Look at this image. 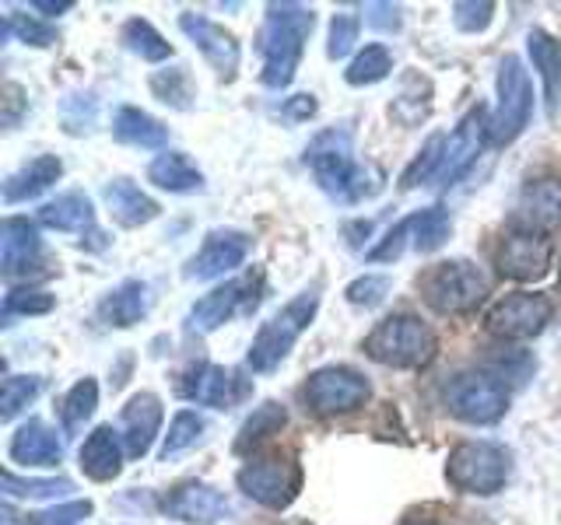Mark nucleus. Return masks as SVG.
Listing matches in <instances>:
<instances>
[{
  "label": "nucleus",
  "instance_id": "f03ea898",
  "mask_svg": "<svg viewBox=\"0 0 561 525\" xmlns=\"http://www.w3.org/2000/svg\"><path fill=\"white\" fill-rule=\"evenodd\" d=\"M316 28V11L306 4H267L260 32V57L263 70L260 81L280 92L295 81V70L302 63L306 43Z\"/></svg>",
  "mask_w": 561,
  "mask_h": 525
},
{
  "label": "nucleus",
  "instance_id": "c03bdc74",
  "mask_svg": "<svg viewBox=\"0 0 561 525\" xmlns=\"http://www.w3.org/2000/svg\"><path fill=\"white\" fill-rule=\"evenodd\" d=\"M358 28L362 22L355 14H333V22H330V39H327V57L330 60H344L351 49H355L358 43Z\"/></svg>",
  "mask_w": 561,
  "mask_h": 525
},
{
  "label": "nucleus",
  "instance_id": "6e6552de",
  "mask_svg": "<svg viewBox=\"0 0 561 525\" xmlns=\"http://www.w3.org/2000/svg\"><path fill=\"white\" fill-rule=\"evenodd\" d=\"M239 490L250 501L271 508V512H285L302 490V466L288 455H267V459H250L236 477Z\"/></svg>",
  "mask_w": 561,
  "mask_h": 525
},
{
  "label": "nucleus",
  "instance_id": "4c0bfd02",
  "mask_svg": "<svg viewBox=\"0 0 561 525\" xmlns=\"http://www.w3.org/2000/svg\"><path fill=\"white\" fill-rule=\"evenodd\" d=\"M204 417L201 413H193V410H180L172 417V424H169V434H165V442H162V459H175L180 452L193 448L204 438Z\"/></svg>",
  "mask_w": 561,
  "mask_h": 525
},
{
  "label": "nucleus",
  "instance_id": "e433bc0d",
  "mask_svg": "<svg viewBox=\"0 0 561 525\" xmlns=\"http://www.w3.org/2000/svg\"><path fill=\"white\" fill-rule=\"evenodd\" d=\"M151 92L158 102L172 105V109H190L193 105V81L186 67H169V70H154L151 74Z\"/></svg>",
  "mask_w": 561,
  "mask_h": 525
},
{
  "label": "nucleus",
  "instance_id": "dca6fc26",
  "mask_svg": "<svg viewBox=\"0 0 561 525\" xmlns=\"http://www.w3.org/2000/svg\"><path fill=\"white\" fill-rule=\"evenodd\" d=\"M488 144V116L478 105V109H470L460 122H456V130L446 137V154H443V168L435 175V186H453L460 175L470 172V165L478 162L481 148Z\"/></svg>",
  "mask_w": 561,
  "mask_h": 525
},
{
  "label": "nucleus",
  "instance_id": "6ab92c4d",
  "mask_svg": "<svg viewBox=\"0 0 561 525\" xmlns=\"http://www.w3.org/2000/svg\"><path fill=\"white\" fill-rule=\"evenodd\" d=\"M162 512L169 518H180L190 525H215L232 512V508H228V498L221 494V490L193 480V483H180V487L169 490V494L162 498Z\"/></svg>",
  "mask_w": 561,
  "mask_h": 525
},
{
  "label": "nucleus",
  "instance_id": "5fc2aeb1",
  "mask_svg": "<svg viewBox=\"0 0 561 525\" xmlns=\"http://www.w3.org/2000/svg\"><path fill=\"white\" fill-rule=\"evenodd\" d=\"M403 525H438V522H428V518H408Z\"/></svg>",
  "mask_w": 561,
  "mask_h": 525
},
{
  "label": "nucleus",
  "instance_id": "423d86ee",
  "mask_svg": "<svg viewBox=\"0 0 561 525\" xmlns=\"http://www.w3.org/2000/svg\"><path fill=\"white\" fill-rule=\"evenodd\" d=\"M421 294L438 315H463L488 298V277L470 259H446L421 277Z\"/></svg>",
  "mask_w": 561,
  "mask_h": 525
},
{
  "label": "nucleus",
  "instance_id": "2eb2a0df",
  "mask_svg": "<svg viewBox=\"0 0 561 525\" xmlns=\"http://www.w3.org/2000/svg\"><path fill=\"white\" fill-rule=\"evenodd\" d=\"M554 259V245L548 235H534V232H513L508 238H502L499 253H495V267L502 277L508 280H540L551 270Z\"/></svg>",
  "mask_w": 561,
  "mask_h": 525
},
{
  "label": "nucleus",
  "instance_id": "4be33fe9",
  "mask_svg": "<svg viewBox=\"0 0 561 525\" xmlns=\"http://www.w3.org/2000/svg\"><path fill=\"white\" fill-rule=\"evenodd\" d=\"M8 455H11V463H22V466H60L64 442L49 424H43V420H25V424L11 434Z\"/></svg>",
  "mask_w": 561,
  "mask_h": 525
},
{
  "label": "nucleus",
  "instance_id": "7ed1b4c3",
  "mask_svg": "<svg viewBox=\"0 0 561 525\" xmlns=\"http://www.w3.org/2000/svg\"><path fill=\"white\" fill-rule=\"evenodd\" d=\"M362 350L376 364H386V368H425L438 354V337L421 315L397 312V315H386L382 323H376V329L365 337Z\"/></svg>",
  "mask_w": 561,
  "mask_h": 525
},
{
  "label": "nucleus",
  "instance_id": "f3484780",
  "mask_svg": "<svg viewBox=\"0 0 561 525\" xmlns=\"http://www.w3.org/2000/svg\"><path fill=\"white\" fill-rule=\"evenodd\" d=\"M180 28L190 35V43L204 52V60L215 67V74L221 81H232L236 70H239V60H242V49H239V39L228 28H221L218 22H210L204 14H193V11H183L180 14Z\"/></svg>",
  "mask_w": 561,
  "mask_h": 525
},
{
  "label": "nucleus",
  "instance_id": "f257e3e1",
  "mask_svg": "<svg viewBox=\"0 0 561 525\" xmlns=\"http://www.w3.org/2000/svg\"><path fill=\"white\" fill-rule=\"evenodd\" d=\"M306 165L327 197L341 203H358L382 186V175L355 162V133L351 127H330L312 137L306 148Z\"/></svg>",
  "mask_w": 561,
  "mask_h": 525
},
{
  "label": "nucleus",
  "instance_id": "f704fd0d",
  "mask_svg": "<svg viewBox=\"0 0 561 525\" xmlns=\"http://www.w3.org/2000/svg\"><path fill=\"white\" fill-rule=\"evenodd\" d=\"M453 232V221L443 207H425L411 214V242L417 253H435Z\"/></svg>",
  "mask_w": 561,
  "mask_h": 525
},
{
  "label": "nucleus",
  "instance_id": "39448f33",
  "mask_svg": "<svg viewBox=\"0 0 561 525\" xmlns=\"http://www.w3.org/2000/svg\"><path fill=\"white\" fill-rule=\"evenodd\" d=\"M513 455L495 442H460L446 459V480L460 494L491 498L508 483Z\"/></svg>",
  "mask_w": 561,
  "mask_h": 525
},
{
  "label": "nucleus",
  "instance_id": "20e7f679",
  "mask_svg": "<svg viewBox=\"0 0 561 525\" xmlns=\"http://www.w3.org/2000/svg\"><path fill=\"white\" fill-rule=\"evenodd\" d=\"M316 308H320V284H312L302 294H295L285 308H277L271 319L256 329V337L250 343V354H245L253 372L267 375L291 354L298 337H302V332L309 329V323L316 319Z\"/></svg>",
  "mask_w": 561,
  "mask_h": 525
},
{
  "label": "nucleus",
  "instance_id": "473e14b6",
  "mask_svg": "<svg viewBox=\"0 0 561 525\" xmlns=\"http://www.w3.org/2000/svg\"><path fill=\"white\" fill-rule=\"evenodd\" d=\"M119 39L134 52V57L148 60V63H162V60L172 57V46L165 43V35L158 32L151 22H145V18H130V22L123 25Z\"/></svg>",
  "mask_w": 561,
  "mask_h": 525
},
{
  "label": "nucleus",
  "instance_id": "603ef678",
  "mask_svg": "<svg viewBox=\"0 0 561 525\" xmlns=\"http://www.w3.org/2000/svg\"><path fill=\"white\" fill-rule=\"evenodd\" d=\"M280 116L291 119V122H302V119H312L316 116V95H295L285 102V109H280Z\"/></svg>",
  "mask_w": 561,
  "mask_h": 525
},
{
  "label": "nucleus",
  "instance_id": "c756f323",
  "mask_svg": "<svg viewBox=\"0 0 561 525\" xmlns=\"http://www.w3.org/2000/svg\"><path fill=\"white\" fill-rule=\"evenodd\" d=\"M148 183L169 192H201L204 189V172L190 162L183 151H165L148 165Z\"/></svg>",
  "mask_w": 561,
  "mask_h": 525
},
{
  "label": "nucleus",
  "instance_id": "a878e982",
  "mask_svg": "<svg viewBox=\"0 0 561 525\" xmlns=\"http://www.w3.org/2000/svg\"><path fill=\"white\" fill-rule=\"evenodd\" d=\"M102 197H105V207H110V214L123 228H140V224H148L162 214V207H158L148 192L130 179H113L110 186H105Z\"/></svg>",
  "mask_w": 561,
  "mask_h": 525
},
{
  "label": "nucleus",
  "instance_id": "cd10ccee",
  "mask_svg": "<svg viewBox=\"0 0 561 525\" xmlns=\"http://www.w3.org/2000/svg\"><path fill=\"white\" fill-rule=\"evenodd\" d=\"M113 137L119 144H130V148H165L169 144V130L158 122L154 116H148L145 109H137V105H123L113 116Z\"/></svg>",
  "mask_w": 561,
  "mask_h": 525
},
{
  "label": "nucleus",
  "instance_id": "37998d69",
  "mask_svg": "<svg viewBox=\"0 0 561 525\" xmlns=\"http://www.w3.org/2000/svg\"><path fill=\"white\" fill-rule=\"evenodd\" d=\"M4 35H14L18 43H25V46H53L57 43V28L46 25V22H35V18L28 14H8V22H4Z\"/></svg>",
  "mask_w": 561,
  "mask_h": 525
},
{
  "label": "nucleus",
  "instance_id": "de8ad7c7",
  "mask_svg": "<svg viewBox=\"0 0 561 525\" xmlns=\"http://www.w3.org/2000/svg\"><path fill=\"white\" fill-rule=\"evenodd\" d=\"M390 288H393V280L390 277H382V273H365V277H358V280H351L347 284V302L351 305H365V308H373V305H379L386 294H390Z\"/></svg>",
  "mask_w": 561,
  "mask_h": 525
},
{
  "label": "nucleus",
  "instance_id": "ea45409f",
  "mask_svg": "<svg viewBox=\"0 0 561 525\" xmlns=\"http://www.w3.org/2000/svg\"><path fill=\"white\" fill-rule=\"evenodd\" d=\"M39 393H43L39 375H8L4 385H0V417L14 420Z\"/></svg>",
  "mask_w": 561,
  "mask_h": 525
},
{
  "label": "nucleus",
  "instance_id": "5701e85b",
  "mask_svg": "<svg viewBox=\"0 0 561 525\" xmlns=\"http://www.w3.org/2000/svg\"><path fill=\"white\" fill-rule=\"evenodd\" d=\"M151 312V288L145 280H123L119 288H113L110 294L102 298L99 305V319L105 326H116V329H130L137 326L145 315Z\"/></svg>",
  "mask_w": 561,
  "mask_h": 525
},
{
  "label": "nucleus",
  "instance_id": "a211bd4d",
  "mask_svg": "<svg viewBox=\"0 0 561 525\" xmlns=\"http://www.w3.org/2000/svg\"><path fill=\"white\" fill-rule=\"evenodd\" d=\"M561 224V179L554 175H540L523 186L516 210H513V228L516 232H534L548 235Z\"/></svg>",
  "mask_w": 561,
  "mask_h": 525
},
{
  "label": "nucleus",
  "instance_id": "a18cd8bd",
  "mask_svg": "<svg viewBox=\"0 0 561 525\" xmlns=\"http://www.w3.org/2000/svg\"><path fill=\"white\" fill-rule=\"evenodd\" d=\"M95 116H99V102L95 95H67L64 98V127L67 133H88L95 127Z\"/></svg>",
  "mask_w": 561,
  "mask_h": 525
},
{
  "label": "nucleus",
  "instance_id": "79ce46f5",
  "mask_svg": "<svg viewBox=\"0 0 561 525\" xmlns=\"http://www.w3.org/2000/svg\"><path fill=\"white\" fill-rule=\"evenodd\" d=\"M75 490L70 480H22L14 469L4 472V494L8 498H60Z\"/></svg>",
  "mask_w": 561,
  "mask_h": 525
},
{
  "label": "nucleus",
  "instance_id": "3c124183",
  "mask_svg": "<svg viewBox=\"0 0 561 525\" xmlns=\"http://www.w3.org/2000/svg\"><path fill=\"white\" fill-rule=\"evenodd\" d=\"M365 22L379 32H397L403 18L397 4H365Z\"/></svg>",
  "mask_w": 561,
  "mask_h": 525
},
{
  "label": "nucleus",
  "instance_id": "2f4dec72",
  "mask_svg": "<svg viewBox=\"0 0 561 525\" xmlns=\"http://www.w3.org/2000/svg\"><path fill=\"white\" fill-rule=\"evenodd\" d=\"M285 424H288V410L280 407V402L267 399L263 407H256L250 417H245V424L239 428V438H236V452L256 448L260 442H267L271 434H280Z\"/></svg>",
  "mask_w": 561,
  "mask_h": 525
},
{
  "label": "nucleus",
  "instance_id": "bb28decb",
  "mask_svg": "<svg viewBox=\"0 0 561 525\" xmlns=\"http://www.w3.org/2000/svg\"><path fill=\"white\" fill-rule=\"evenodd\" d=\"M64 175V162L57 154H39L32 158L25 168H18L14 175H8L4 183V200L8 203H25V200H35L39 192H46L53 183H57Z\"/></svg>",
  "mask_w": 561,
  "mask_h": 525
},
{
  "label": "nucleus",
  "instance_id": "f8f14e48",
  "mask_svg": "<svg viewBox=\"0 0 561 525\" xmlns=\"http://www.w3.org/2000/svg\"><path fill=\"white\" fill-rule=\"evenodd\" d=\"M554 315V302L548 294L537 291H516L505 294L484 315V329L499 340H530L537 332L548 329Z\"/></svg>",
  "mask_w": 561,
  "mask_h": 525
},
{
  "label": "nucleus",
  "instance_id": "b1692460",
  "mask_svg": "<svg viewBox=\"0 0 561 525\" xmlns=\"http://www.w3.org/2000/svg\"><path fill=\"white\" fill-rule=\"evenodd\" d=\"M526 49L537 67V74L543 81V102H548V116L554 119L561 113V43L551 32L534 28L526 35Z\"/></svg>",
  "mask_w": 561,
  "mask_h": 525
},
{
  "label": "nucleus",
  "instance_id": "c85d7f7f",
  "mask_svg": "<svg viewBox=\"0 0 561 525\" xmlns=\"http://www.w3.org/2000/svg\"><path fill=\"white\" fill-rule=\"evenodd\" d=\"M39 224L53 228V232H92L95 228L92 200L84 192H64V197L39 207Z\"/></svg>",
  "mask_w": 561,
  "mask_h": 525
},
{
  "label": "nucleus",
  "instance_id": "9d476101",
  "mask_svg": "<svg viewBox=\"0 0 561 525\" xmlns=\"http://www.w3.org/2000/svg\"><path fill=\"white\" fill-rule=\"evenodd\" d=\"M260 291H263V273L260 270L228 280V284L207 291L204 298H197V302L190 305L186 326L193 332H215L228 319H236V315L253 312L260 305Z\"/></svg>",
  "mask_w": 561,
  "mask_h": 525
},
{
  "label": "nucleus",
  "instance_id": "7c9ffc66",
  "mask_svg": "<svg viewBox=\"0 0 561 525\" xmlns=\"http://www.w3.org/2000/svg\"><path fill=\"white\" fill-rule=\"evenodd\" d=\"M432 113V81L421 74H408L400 81V92L390 105V116L403 127H417Z\"/></svg>",
  "mask_w": 561,
  "mask_h": 525
},
{
  "label": "nucleus",
  "instance_id": "8fccbe9b",
  "mask_svg": "<svg viewBox=\"0 0 561 525\" xmlns=\"http://www.w3.org/2000/svg\"><path fill=\"white\" fill-rule=\"evenodd\" d=\"M0 105H4V113H0V119H4V127H8V130L18 127V122H22V116L28 113V98H25V92H22V84L8 81Z\"/></svg>",
  "mask_w": 561,
  "mask_h": 525
},
{
  "label": "nucleus",
  "instance_id": "c9c22d12",
  "mask_svg": "<svg viewBox=\"0 0 561 525\" xmlns=\"http://www.w3.org/2000/svg\"><path fill=\"white\" fill-rule=\"evenodd\" d=\"M95 407H99V382L95 378H81V382L70 385V393L64 396V410H60L64 431L67 434L81 431L84 420L95 413Z\"/></svg>",
  "mask_w": 561,
  "mask_h": 525
},
{
  "label": "nucleus",
  "instance_id": "58836bf2",
  "mask_svg": "<svg viewBox=\"0 0 561 525\" xmlns=\"http://www.w3.org/2000/svg\"><path fill=\"white\" fill-rule=\"evenodd\" d=\"M443 154H446V137L443 133L428 137V144L417 151V158L408 165V172L400 175V186L403 189H414L421 183H435L438 168H443Z\"/></svg>",
  "mask_w": 561,
  "mask_h": 525
},
{
  "label": "nucleus",
  "instance_id": "a19ab883",
  "mask_svg": "<svg viewBox=\"0 0 561 525\" xmlns=\"http://www.w3.org/2000/svg\"><path fill=\"white\" fill-rule=\"evenodd\" d=\"M57 305V298L39 288H14L4 298V323L18 319V315H46Z\"/></svg>",
  "mask_w": 561,
  "mask_h": 525
},
{
  "label": "nucleus",
  "instance_id": "864d4df0",
  "mask_svg": "<svg viewBox=\"0 0 561 525\" xmlns=\"http://www.w3.org/2000/svg\"><path fill=\"white\" fill-rule=\"evenodd\" d=\"M32 8L43 11V14H64V11H70L75 4H70V0H32Z\"/></svg>",
  "mask_w": 561,
  "mask_h": 525
},
{
  "label": "nucleus",
  "instance_id": "ddd939ff",
  "mask_svg": "<svg viewBox=\"0 0 561 525\" xmlns=\"http://www.w3.org/2000/svg\"><path fill=\"white\" fill-rule=\"evenodd\" d=\"M175 393L183 399L197 402V407H215V410H232L242 399H250L253 385L250 378H242L236 368H221V364H190L186 372L175 382Z\"/></svg>",
  "mask_w": 561,
  "mask_h": 525
},
{
  "label": "nucleus",
  "instance_id": "9b49d317",
  "mask_svg": "<svg viewBox=\"0 0 561 525\" xmlns=\"http://www.w3.org/2000/svg\"><path fill=\"white\" fill-rule=\"evenodd\" d=\"M373 396V385L362 372L355 368H344V364H330V368H320V372H312L309 382L302 385V399L312 413H323V417H333V413H351L368 402Z\"/></svg>",
  "mask_w": 561,
  "mask_h": 525
},
{
  "label": "nucleus",
  "instance_id": "09e8293b",
  "mask_svg": "<svg viewBox=\"0 0 561 525\" xmlns=\"http://www.w3.org/2000/svg\"><path fill=\"white\" fill-rule=\"evenodd\" d=\"M88 515H92V501H70V504H60V508H49V512L28 515L32 518L28 525H78Z\"/></svg>",
  "mask_w": 561,
  "mask_h": 525
},
{
  "label": "nucleus",
  "instance_id": "4468645a",
  "mask_svg": "<svg viewBox=\"0 0 561 525\" xmlns=\"http://www.w3.org/2000/svg\"><path fill=\"white\" fill-rule=\"evenodd\" d=\"M250 249H253V238L245 232H236V228H215V232H207L201 249L190 256L186 277L190 280H215V277L232 273L245 262Z\"/></svg>",
  "mask_w": 561,
  "mask_h": 525
},
{
  "label": "nucleus",
  "instance_id": "49530a36",
  "mask_svg": "<svg viewBox=\"0 0 561 525\" xmlns=\"http://www.w3.org/2000/svg\"><path fill=\"white\" fill-rule=\"evenodd\" d=\"M495 18V4L491 0H456L453 4V25L460 32H484Z\"/></svg>",
  "mask_w": 561,
  "mask_h": 525
},
{
  "label": "nucleus",
  "instance_id": "393cba45",
  "mask_svg": "<svg viewBox=\"0 0 561 525\" xmlns=\"http://www.w3.org/2000/svg\"><path fill=\"white\" fill-rule=\"evenodd\" d=\"M81 469H84V477H92L99 483L105 480H116L119 477V469H123V448H119V434L110 428V424H102L95 428L92 434L84 438V445H81Z\"/></svg>",
  "mask_w": 561,
  "mask_h": 525
},
{
  "label": "nucleus",
  "instance_id": "412c9836",
  "mask_svg": "<svg viewBox=\"0 0 561 525\" xmlns=\"http://www.w3.org/2000/svg\"><path fill=\"white\" fill-rule=\"evenodd\" d=\"M43 253V242L35 224L28 218H8L0 224V267H4V277L14 280L35 267V259Z\"/></svg>",
  "mask_w": 561,
  "mask_h": 525
},
{
  "label": "nucleus",
  "instance_id": "0eeeda50",
  "mask_svg": "<svg viewBox=\"0 0 561 525\" xmlns=\"http://www.w3.org/2000/svg\"><path fill=\"white\" fill-rule=\"evenodd\" d=\"M534 113V84L530 74L519 57H508L499 63V105L495 113L488 116V144L491 148H505L526 130Z\"/></svg>",
  "mask_w": 561,
  "mask_h": 525
},
{
  "label": "nucleus",
  "instance_id": "72a5a7b5",
  "mask_svg": "<svg viewBox=\"0 0 561 525\" xmlns=\"http://www.w3.org/2000/svg\"><path fill=\"white\" fill-rule=\"evenodd\" d=\"M390 70H393V52L386 49L382 43H373V46H365L358 57L347 63L344 81L355 84V88L379 84L382 78H390Z\"/></svg>",
  "mask_w": 561,
  "mask_h": 525
},
{
  "label": "nucleus",
  "instance_id": "aec40b11",
  "mask_svg": "<svg viewBox=\"0 0 561 525\" xmlns=\"http://www.w3.org/2000/svg\"><path fill=\"white\" fill-rule=\"evenodd\" d=\"M162 399L154 393H137L127 407H123V417H119V438H123V452L130 455V459H145L151 452L158 431H162Z\"/></svg>",
  "mask_w": 561,
  "mask_h": 525
},
{
  "label": "nucleus",
  "instance_id": "1a4fd4ad",
  "mask_svg": "<svg viewBox=\"0 0 561 525\" xmlns=\"http://www.w3.org/2000/svg\"><path fill=\"white\" fill-rule=\"evenodd\" d=\"M446 407L467 424H495L508 410V385L491 372H463L449 382Z\"/></svg>",
  "mask_w": 561,
  "mask_h": 525
}]
</instances>
